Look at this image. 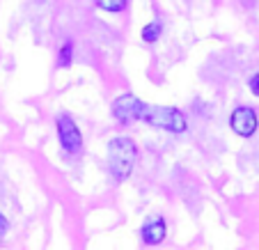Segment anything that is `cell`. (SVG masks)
I'll list each match as a JSON object with an SVG mask.
<instances>
[{
  "instance_id": "6da1fadb",
  "label": "cell",
  "mask_w": 259,
  "mask_h": 250,
  "mask_svg": "<svg viewBox=\"0 0 259 250\" xmlns=\"http://www.w3.org/2000/svg\"><path fill=\"white\" fill-rule=\"evenodd\" d=\"M113 117L119 124H131V122H145L154 129H163L170 133H184L188 129L186 115L179 108H170V106H149V103L140 101L133 94H122L113 101Z\"/></svg>"
},
{
  "instance_id": "7a4b0ae2",
  "label": "cell",
  "mask_w": 259,
  "mask_h": 250,
  "mask_svg": "<svg viewBox=\"0 0 259 250\" xmlns=\"http://www.w3.org/2000/svg\"><path fill=\"white\" fill-rule=\"evenodd\" d=\"M136 158L138 149L131 138H113L108 142V163H110V172L117 182H124L131 175Z\"/></svg>"
},
{
  "instance_id": "3957f363",
  "label": "cell",
  "mask_w": 259,
  "mask_h": 250,
  "mask_svg": "<svg viewBox=\"0 0 259 250\" xmlns=\"http://www.w3.org/2000/svg\"><path fill=\"white\" fill-rule=\"evenodd\" d=\"M55 127H58V138H60V145H62L64 152L78 154L83 149V136H80L76 122L69 115H60L55 119Z\"/></svg>"
},
{
  "instance_id": "277c9868",
  "label": "cell",
  "mask_w": 259,
  "mask_h": 250,
  "mask_svg": "<svg viewBox=\"0 0 259 250\" xmlns=\"http://www.w3.org/2000/svg\"><path fill=\"white\" fill-rule=\"evenodd\" d=\"M230 127H232V131L241 138L254 136V131H257V113H254L252 108H248V106H241V108H236L234 113H232Z\"/></svg>"
},
{
  "instance_id": "5b68a950",
  "label": "cell",
  "mask_w": 259,
  "mask_h": 250,
  "mask_svg": "<svg viewBox=\"0 0 259 250\" xmlns=\"http://www.w3.org/2000/svg\"><path fill=\"white\" fill-rule=\"evenodd\" d=\"M165 232H167V225H165V218H149V221L142 225V243L147 245H158L163 239H165Z\"/></svg>"
},
{
  "instance_id": "8992f818",
  "label": "cell",
  "mask_w": 259,
  "mask_h": 250,
  "mask_svg": "<svg viewBox=\"0 0 259 250\" xmlns=\"http://www.w3.org/2000/svg\"><path fill=\"white\" fill-rule=\"evenodd\" d=\"M161 32H163V25L158 23V21H154V23L145 25L140 34H142V39H145V41H149V44H154V41H156L158 37H161Z\"/></svg>"
},
{
  "instance_id": "52a82bcc",
  "label": "cell",
  "mask_w": 259,
  "mask_h": 250,
  "mask_svg": "<svg viewBox=\"0 0 259 250\" xmlns=\"http://www.w3.org/2000/svg\"><path fill=\"white\" fill-rule=\"evenodd\" d=\"M94 3H97V7H101L103 12H113V14H117V12L126 10L128 0H94Z\"/></svg>"
},
{
  "instance_id": "ba28073f",
  "label": "cell",
  "mask_w": 259,
  "mask_h": 250,
  "mask_svg": "<svg viewBox=\"0 0 259 250\" xmlns=\"http://www.w3.org/2000/svg\"><path fill=\"white\" fill-rule=\"evenodd\" d=\"M71 53H73V44L71 41H64L62 49H60L58 67H69V64H71Z\"/></svg>"
},
{
  "instance_id": "9c48e42d",
  "label": "cell",
  "mask_w": 259,
  "mask_h": 250,
  "mask_svg": "<svg viewBox=\"0 0 259 250\" xmlns=\"http://www.w3.org/2000/svg\"><path fill=\"white\" fill-rule=\"evenodd\" d=\"M248 85H250V92H252L254 97H259V74H254Z\"/></svg>"
},
{
  "instance_id": "30bf717a",
  "label": "cell",
  "mask_w": 259,
  "mask_h": 250,
  "mask_svg": "<svg viewBox=\"0 0 259 250\" xmlns=\"http://www.w3.org/2000/svg\"><path fill=\"white\" fill-rule=\"evenodd\" d=\"M5 232H7V221H5V216L0 214V241H3V236H5Z\"/></svg>"
}]
</instances>
